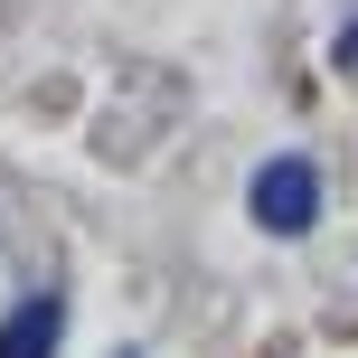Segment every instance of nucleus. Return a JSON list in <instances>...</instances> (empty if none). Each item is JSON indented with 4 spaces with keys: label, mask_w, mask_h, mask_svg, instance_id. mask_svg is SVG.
<instances>
[{
    "label": "nucleus",
    "mask_w": 358,
    "mask_h": 358,
    "mask_svg": "<svg viewBox=\"0 0 358 358\" xmlns=\"http://www.w3.org/2000/svg\"><path fill=\"white\" fill-rule=\"evenodd\" d=\"M311 217H321V170H311V161H264V170H255V227L302 236Z\"/></svg>",
    "instance_id": "1"
},
{
    "label": "nucleus",
    "mask_w": 358,
    "mask_h": 358,
    "mask_svg": "<svg viewBox=\"0 0 358 358\" xmlns=\"http://www.w3.org/2000/svg\"><path fill=\"white\" fill-rule=\"evenodd\" d=\"M57 330H66V311L38 292V302H19L10 321H0V358H57Z\"/></svg>",
    "instance_id": "2"
},
{
    "label": "nucleus",
    "mask_w": 358,
    "mask_h": 358,
    "mask_svg": "<svg viewBox=\"0 0 358 358\" xmlns=\"http://www.w3.org/2000/svg\"><path fill=\"white\" fill-rule=\"evenodd\" d=\"M340 66H358V19H349V38H340Z\"/></svg>",
    "instance_id": "3"
},
{
    "label": "nucleus",
    "mask_w": 358,
    "mask_h": 358,
    "mask_svg": "<svg viewBox=\"0 0 358 358\" xmlns=\"http://www.w3.org/2000/svg\"><path fill=\"white\" fill-rule=\"evenodd\" d=\"M123 358H132V349H123Z\"/></svg>",
    "instance_id": "4"
}]
</instances>
